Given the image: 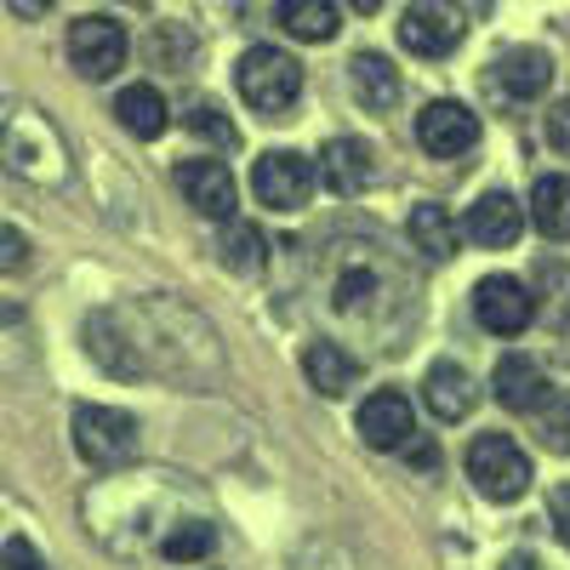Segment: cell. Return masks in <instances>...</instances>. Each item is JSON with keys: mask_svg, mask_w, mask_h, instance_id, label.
<instances>
[{"mask_svg": "<svg viewBox=\"0 0 570 570\" xmlns=\"http://www.w3.org/2000/svg\"><path fill=\"white\" fill-rule=\"evenodd\" d=\"M0 166L23 183L63 188L69 183V142L23 98H0Z\"/></svg>", "mask_w": 570, "mask_h": 570, "instance_id": "cell-1", "label": "cell"}, {"mask_svg": "<svg viewBox=\"0 0 570 570\" xmlns=\"http://www.w3.org/2000/svg\"><path fill=\"white\" fill-rule=\"evenodd\" d=\"M234 86H240V98L263 120H279L303 98V63L292 52H279V46H252V52L240 58V69H234Z\"/></svg>", "mask_w": 570, "mask_h": 570, "instance_id": "cell-2", "label": "cell"}, {"mask_svg": "<svg viewBox=\"0 0 570 570\" xmlns=\"http://www.w3.org/2000/svg\"><path fill=\"white\" fill-rule=\"evenodd\" d=\"M468 480L485 502H519L531 491V456L508 434H480L468 445Z\"/></svg>", "mask_w": 570, "mask_h": 570, "instance_id": "cell-3", "label": "cell"}, {"mask_svg": "<svg viewBox=\"0 0 570 570\" xmlns=\"http://www.w3.org/2000/svg\"><path fill=\"white\" fill-rule=\"evenodd\" d=\"M75 451L91 468H120L137 456V416L115 405H75Z\"/></svg>", "mask_w": 570, "mask_h": 570, "instance_id": "cell-4", "label": "cell"}, {"mask_svg": "<svg viewBox=\"0 0 570 570\" xmlns=\"http://www.w3.org/2000/svg\"><path fill=\"white\" fill-rule=\"evenodd\" d=\"M314 183H320V166L303 160L297 149H268L252 166V195L268 212H303L308 195H314Z\"/></svg>", "mask_w": 570, "mask_h": 570, "instance_id": "cell-5", "label": "cell"}, {"mask_svg": "<svg viewBox=\"0 0 570 570\" xmlns=\"http://www.w3.org/2000/svg\"><path fill=\"white\" fill-rule=\"evenodd\" d=\"M468 35V12L456 0H411L405 18H400V46L416 58H445L456 52Z\"/></svg>", "mask_w": 570, "mask_h": 570, "instance_id": "cell-6", "label": "cell"}, {"mask_svg": "<svg viewBox=\"0 0 570 570\" xmlns=\"http://www.w3.org/2000/svg\"><path fill=\"white\" fill-rule=\"evenodd\" d=\"M126 52H131V40L115 18H75L69 23V63L80 80H109L126 69Z\"/></svg>", "mask_w": 570, "mask_h": 570, "instance_id": "cell-7", "label": "cell"}, {"mask_svg": "<svg viewBox=\"0 0 570 570\" xmlns=\"http://www.w3.org/2000/svg\"><path fill=\"white\" fill-rule=\"evenodd\" d=\"M485 86H491V98H497V104L525 109V104H537L542 91L553 86V58L542 52V46H508V52L491 63Z\"/></svg>", "mask_w": 570, "mask_h": 570, "instance_id": "cell-8", "label": "cell"}, {"mask_svg": "<svg viewBox=\"0 0 570 570\" xmlns=\"http://www.w3.org/2000/svg\"><path fill=\"white\" fill-rule=\"evenodd\" d=\"M473 314H480V325L497 331V337H519V331L537 320V297H531L525 279L485 274L480 285H473Z\"/></svg>", "mask_w": 570, "mask_h": 570, "instance_id": "cell-9", "label": "cell"}, {"mask_svg": "<svg viewBox=\"0 0 570 570\" xmlns=\"http://www.w3.org/2000/svg\"><path fill=\"white\" fill-rule=\"evenodd\" d=\"M416 142L434 160H456L480 142V115H473L468 104H456V98H440V104H428L416 115Z\"/></svg>", "mask_w": 570, "mask_h": 570, "instance_id": "cell-10", "label": "cell"}, {"mask_svg": "<svg viewBox=\"0 0 570 570\" xmlns=\"http://www.w3.org/2000/svg\"><path fill=\"white\" fill-rule=\"evenodd\" d=\"M360 440L371 451H405L416 440V416H411V400L383 389V394H371L360 405Z\"/></svg>", "mask_w": 570, "mask_h": 570, "instance_id": "cell-11", "label": "cell"}, {"mask_svg": "<svg viewBox=\"0 0 570 570\" xmlns=\"http://www.w3.org/2000/svg\"><path fill=\"white\" fill-rule=\"evenodd\" d=\"M314 166H320V183L331 188V195H343V200L365 195L371 177H376V166H371V142H365V137H331Z\"/></svg>", "mask_w": 570, "mask_h": 570, "instance_id": "cell-12", "label": "cell"}, {"mask_svg": "<svg viewBox=\"0 0 570 570\" xmlns=\"http://www.w3.org/2000/svg\"><path fill=\"white\" fill-rule=\"evenodd\" d=\"M468 240L485 246V252H508L519 234H525V206H519L513 195H502V188H491V195H480L468 206Z\"/></svg>", "mask_w": 570, "mask_h": 570, "instance_id": "cell-13", "label": "cell"}, {"mask_svg": "<svg viewBox=\"0 0 570 570\" xmlns=\"http://www.w3.org/2000/svg\"><path fill=\"white\" fill-rule=\"evenodd\" d=\"M177 195L200 217H217V223L234 217V177H228L223 160H183L177 166Z\"/></svg>", "mask_w": 570, "mask_h": 570, "instance_id": "cell-14", "label": "cell"}, {"mask_svg": "<svg viewBox=\"0 0 570 570\" xmlns=\"http://www.w3.org/2000/svg\"><path fill=\"white\" fill-rule=\"evenodd\" d=\"M422 400H428V411H434V422H462V416H473V405H480V389H473V376L456 360H434L428 376H422Z\"/></svg>", "mask_w": 570, "mask_h": 570, "instance_id": "cell-15", "label": "cell"}, {"mask_svg": "<svg viewBox=\"0 0 570 570\" xmlns=\"http://www.w3.org/2000/svg\"><path fill=\"white\" fill-rule=\"evenodd\" d=\"M383 297H389V268L371 257H348L331 279V308L337 314H371Z\"/></svg>", "mask_w": 570, "mask_h": 570, "instance_id": "cell-16", "label": "cell"}, {"mask_svg": "<svg viewBox=\"0 0 570 570\" xmlns=\"http://www.w3.org/2000/svg\"><path fill=\"white\" fill-rule=\"evenodd\" d=\"M491 394H497L508 411H519V416H537V405H542L553 389H548L542 365H531L525 354H502L497 371H491Z\"/></svg>", "mask_w": 570, "mask_h": 570, "instance_id": "cell-17", "label": "cell"}, {"mask_svg": "<svg viewBox=\"0 0 570 570\" xmlns=\"http://www.w3.org/2000/svg\"><path fill=\"white\" fill-rule=\"evenodd\" d=\"M348 86H354V104L365 115H389L400 104V75L383 52H354L348 58Z\"/></svg>", "mask_w": 570, "mask_h": 570, "instance_id": "cell-18", "label": "cell"}, {"mask_svg": "<svg viewBox=\"0 0 570 570\" xmlns=\"http://www.w3.org/2000/svg\"><path fill=\"white\" fill-rule=\"evenodd\" d=\"M115 120L131 131V137H142V142H155L166 126H171V109H166V98L149 86V80H137V86H126L120 98H115Z\"/></svg>", "mask_w": 570, "mask_h": 570, "instance_id": "cell-19", "label": "cell"}, {"mask_svg": "<svg viewBox=\"0 0 570 570\" xmlns=\"http://www.w3.org/2000/svg\"><path fill=\"white\" fill-rule=\"evenodd\" d=\"M456 240H462V228H456V217H451L445 206L422 200V206L411 212V246H416L422 257L451 263V257H456Z\"/></svg>", "mask_w": 570, "mask_h": 570, "instance_id": "cell-20", "label": "cell"}, {"mask_svg": "<svg viewBox=\"0 0 570 570\" xmlns=\"http://www.w3.org/2000/svg\"><path fill=\"white\" fill-rule=\"evenodd\" d=\"M303 371H308V383L320 389V394H348L354 389V376H360V360L348 354V348H337V343H308L303 348Z\"/></svg>", "mask_w": 570, "mask_h": 570, "instance_id": "cell-21", "label": "cell"}, {"mask_svg": "<svg viewBox=\"0 0 570 570\" xmlns=\"http://www.w3.org/2000/svg\"><path fill=\"white\" fill-rule=\"evenodd\" d=\"M274 18H279L285 35H297L308 46H325L331 35H337V23H343L337 18V0H279Z\"/></svg>", "mask_w": 570, "mask_h": 570, "instance_id": "cell-22", "label": "cell"}, {"mask_svg": "<svg viewBox=\"0 0 570 570\" xmlns=\"http://www.w3.org/2000/svg\"><path fill=\"white\" fill-rule=\"evenodd\" d=\"M531 223L548 234V240H570V177H537Z\"/></svg>", "mask_w": 570, "mask_h": 570, "instance_id": "cell-23", "label": "cell"}, {"mask_svg": "<svg viewBox=\"0 0 570 570\" xmlns=\"http://www.w3.org/2000/svg\"><path fill=\"white\" fill-rule=\"evenodd\" d=\"M263 257H268V240L257 234V223H228V234H223V263H228L234 274H257Z\"/></svg>", "mask_w": 570, "mask_h": 570, "instance_id": "cell-24", "label": "cell"}, {"mask_svg": "<svg viewBox=\"0 0 570 570\" xmlns=\"http://www.w3.org/2000/svg\"><path fill=\"white\" fill-rule=\"evenodd\" d=\"M212 548H217V531L206 525V519H188V525H177V531L160 537V553H166L171 564H195V559H206Z\"/></svg>", "mask_w": 570, "mask_h": 570, "instance_id": "cell-25", "label": "cell"}, {"mask_svg": "<svg viewBox=\"0 0 570 570\" xmlns=\"http://www.w3.org/2000/svg\"><path fill=\"white\" fill-rule=\"evenodd\" d=\"M188 131H195V137H206V142H217V149H228V142H234V126L223 120V109L217 104H206V98H195V104H188V120H183Z\"/></svg>", "mask_w": 570, "mask_h": 570, "instance_id": "cell-26", "label": "cell"}, {"mask_svg": "<svg viewBox=\"0 0 570 570\" xmlns=\"http://www.w3.org/2000/svg\"><path fill=\"white\" fill-rule=\"evenodd\" d=\"M537 422H542V440L553 451H570V394H548L537 405Z\"/></svg>", "mask_w": 570, "mask_h": 570, "instance_id": "cell-27", "label": "cell"}, {"mask_svg": "<svg viewBox=\"0 0 570 570\" xmlns=\"http://www.w3.org/2000/svg\"><path fill=\"white\" fill-rule=\"evenodd\" d=\"M188 52H195V40H188L177 23H160V29L149 35V58H155V63H188Z\"/></svg>", "mask_w": 570, "mask_h": 570, "instance_id": "cell-28", "label": "cell"}, {"mask_svg": "<svg viewBox=\"0 0 570 570\" xmlns=\"http://www.w3.org/2000/svg\"><path fill=\"white\" fill-rule=\"evenodd\" d=\"M18 268H29V240L12 223H0V274H18Z\"/></svg>", "mask_w": 570, "mask_h": 570, "instance_id": "cell-29", "label": "cell"}, {"mask_svg": "<svg viewBox=\"0 0 570 570\" xmlns=\"http://www.w3.org/2000/svg\"><path fill=\"white\" fill-rule=\"evenodd\" d=\"M0 343H7L18 360L29 354V331H23V314H18V308H7V303H0Z\"/></svg>", "mask_w": 570, "mask_h": 570, "instance_id": "cell-30", "label": "cell"}, {"mask_svg": "<svg viewBox=\"0 0 570 570\" xmlns=\"http://www.w3.org/2000/svg\"><path fill=\"white\" fill-rule=\"evenodd\" d=\"M548 142H553L559 155H570V98L548 109Z\"/></svg>", "mask_w": 570, "mask_h": 570, "instance_id": "cell-31", "label": "cell"}, {"mask_svg": "<svg viewBox=\"0 0 570 570\" xmlns=\"http://www.w3.org/2000/svg\"><path fill=\"white\" fill-rule=\"evenodd\" d=\"M0 570H40V553H35L23 537H12L7 553H0Z\"/></svg>", "mask_w": 570, "mask_h": 570, "instance_id": "cell-32", "label": "cell"}, {"mask_svg": "<svg viewBox=\"0 0 570 570\" xmlns=\"http://www.w3.org/2000/svg\"><path fill=\"white\" fill-rule=\"evenodd\" d=\"M548 513H553V531H559V542L570 548V485H559V491H553V508H548Z\"/></svg>", "mask_w": 570, "mask_h": 570, "instance_id": "cell-33", "label": "cell"}, {"mask_svg": "<svg viewBox=\"0 0 570 570\" xmlns=\"http://www.w3.org/2000/svg\"><path fill=\"white\" fill-rule=\"evenodd\" d=\"M7 7H12L18 18H46V12L58 7V0H7Z\"/></svg>", "mask_w": 570, "mask_h": 570, "instance_id": "cell-34", "label": "cell"}, {"mask_svg": "<svg viewBox=\"0 0 570 570\" xmlns=\"http://www.w3.org/2000/svg\"><path fill=\"white\" fill-rule=\"evenodd\" d=\"M502 570H542V559H537V553H508Z\"/></svg>", "mask_w": 570, "mask_h": 570, "instance_id": "cell-35", "label": "cell"}, {"mask_svg": "<svg viewBox=\"0 0 570 570\" xmlns=\"http://www.w3.org/2000/svg\"><path fill=\"white\" fill-rule=\"evenodd\" d=\"M348 7H354V12H376V7H383V0H348Z\"/></svg>", "mask_w": 570, "mask_h": 570, "instance_id": "cell-36", "label": "cell"}, {"mask_svg": "<svg viewBox=\"0 0 570 570\" xmlns=\"http://www.w3.org/2000/svg\"><path fill=\"white\" fill-rule=\"evenodd\" d=\"M131 7H137V0H131Z\"/></svg>", "mask_w": 570, "mask_h": 570, "instance_id": "cell-37", "label": "cell"}]
</instances>
